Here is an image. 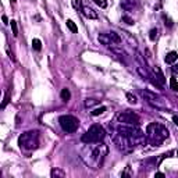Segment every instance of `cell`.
<instances>
[{
  "mask_svg": "<svg viewBox=\"0 0 178 178\" xmlns=\"http://www.w3.org/2000/svg\"><path fill=\"white\" fill-rule=\"evenodd\" d=\"M89 145V148H86L82 150V159H84V161L88 166H90L92 168H99L103 163L104 157L107 156V152H109V149L104 144H100L96 145V146H92L93 144H86Z\"/></svg>",
  "mask_w": 178,
  "mask_h": 178,
  "instance_id": "obj_1",
  "label": "cell"
},
{
  "mask_svg": "<svg viewBox=\"0 0 178 178\" xmlns=\"http://www.w3.org/2000/svg\"><path fill=\"white\" fill-rule=\"evenodd\" d=\"M146 138L152 146H160L168 138V129L163 124L152 123L146 128Z\"/></svg>",
  "mask_w": 178,
  "mask_h": 178,
  "instance_id": "obj_2",
  "label": "cell"
},
{
  "mask_svg": "<svg viewBox=\"0 0 178 178\" xmlns=\"http://www.w3.org/2000/svg\"><path fill=\"white\" fill-rule=\"evenodd\" d=\"M18 145L24 150H34L39 146V134L38 131H27L18 138Z\"/></svg>",
  "mask_w": 178,
  "mask_h": 178,
  "instance_id": "obj_3",
  "label": "cell"
},
{
  "mask_svg": "<svg viewBox=\"0 0 178 178\" xmlns=\"http://www.w3.org/2000/svg\"><path fill=\"white\" fill-rule=\"evenodd\" d=\"M106 136V131L102 125L99 124H93L86 132L82 135L81 141L84 144H99L100 141H103V138Z\"/></svg>",
  "mask_w": 178,
  "mask_h": 178,
  "instance_id": "obj_4",
  "label": "cell"
},
{
  "mask_svg": "<svg viewBox=\"0 0 178 178\" xmlns=\"http://www.w3.org/2000/svg\"><path fill=\"white\" fill-rule=\"evenodd\" d=\"M117 132L123 136H127V138H132L135 141L141 142L144 139V132L139 128L134 127V125H128V124H120L117 127Z\"/></svg>",
  "mask_w": 178,
  "mask_h": 178,
  "instance_id": "obj_5",
  "label": "cell"
},
{
  "mask_svg": "<svg viewBox=\"0 0 178 178\" xmlns=\"http://www.w3.org/2000/svg\"><path fill=\"white\" fill-rule=\"evenodd\" d=\"M141 95L149 104H152L156 109H166L167 104H166V99L160 95L154 93V92H150V90H141Z\"/></svg>",
  "mask_w": 178,
  "mask_h": 178,
  "instance_id": "obj_6",
  "label": "cell"
},
{
  "mask_svg": "<svg viewBox=\"0 0 178 178\" xmlns=\"http://www.w3.org/2000/svg\"><path fill=\"white\" fill-rule=\"evenodd\" d=\"M59 123H60V127L65 132H75L79 127L78 118H75L74 116H61L59 118Z\"/></svg>",
  "mask_w": 178,
  "mask_h": 178,
  "instance_id": "obj_7",
  "label": "cell"
},
{
  "mask_svg": "<svg viewBox=\"0 0 178 178\" xmlns=\"http://www.w3.org/2000/svg\"><path fill=\"white\" fill-rule=\"evenodd\" d=\"M117 121L121 124H128V125H136L139 123V117L134 111L125 110V111H120L117 114Z\"/></svg>",
  "mask_w": 178,
  "mask_h": 178,
  "instance_id": "obj_8",
  "label": "cell"
},
{
  "mask_svg": "<svg viewBox=\"0 0 178 178\" xmlns=\"http://www.w3.org/2000/svg\"><path fill=\"white\" fill-rule=\"evenodd\" d=\"M82 14L86 17V18H89V20H96L98 18V13L92 9V7H89V6H82Z\"/></svg>",
  "mask_w": 178,
  "mask_h": 178,
  "instance_id": "obj_9",
  "label": "cell"
},
{
  "mask_svg": "<svg viewBox=\"0 0 178 178\" xmlns=\"http://www.w3.org/2000/svg\"><path fill=\"white\" fill-rule=\"evenodd\" d=\"M153 72H154V75H156V81H157L159 84H160V85L166 84L164 75H163V72H161V70H160V67H159V65H154V67H153Z\"/></svg>",
  "mask_w": 178,
  "mask_h": 178,
  "instance_id": "obj_10",
  "label": "cell"
},
{
  "mask_svg": "<svg viewBox=\"0 0 178 178\" xmlns=\"http://www.w3.org/2000/svg\"><path fill=\"white\" fill-rule=\"evenodd\" d=\"M136 71H138V74L142 77L144 79H150L152 78V75L150 72L148 71V67H144V65H138L136 67Z\"/></svg>",
  "mask_w": 178,
  "mask_h": 178,
  "instance_id": "obj_11",
  "label": "cell"
},
{
  "mask_svg": "<svg viewBox=\"0 0 178 178\" xmlns=\"http://www.w3.org/2000/svg\"><path fill=\"white\" fill-rule=\"evenodd\" d=\"M135 4H136L135 0H121V7L125 11H131L135 7Z\"/></svg>",
  "mask_w": 178,
  "mask_h": 178,
  "instance_id": "obj_12",
  "label": "cell"
},
{
  "mask_svg": "<svg viewBox=\"0 0 178 178\" xmlns=\"http://www.w3.org/2000/svg\"><path fill=\"white\" fill-rule=\"evenodd\" d=\"M178 59V55L177 52H170V53H167V56H166V59H164V61L167 63V64H173V63H175Z\"/></svg>",
  "mask_w": 178,
  "mask_h": 178,
  "instance_id": "obj_13",
  "label": "cell"
},
{
  "mask_svg": "<svg viewBox=\"0 0 178 178\" xmlns=\"http://www.w3.org/2000/svg\"><path fill=\"white\" fill-rule=\"evenodd\" d=\"M98 39H99V42H100L102 44H104V46L113 44V43H111V39H110L109 34H100L99 36H98Z\"/></svg>",
  "mask_w": 178,
  "mask_h": 178,
  "instance_id": "obj_14",
  "label": "cell"
},
{
  "mask_svg": "<svg viewBox=\"0 0 178 178\" xmlns=\"http://www.w3.org/2000/svg\"><path fill=\"white\" fill-rule=\"evenodd\" d=\"M109 36H110V39H111V43L114 44H120L121 43V36H120L117 32H109Z\"/></svg>",
  "mask_w": 178,
  "mask_h": 178,
  "instance_id": "obj_15",
  "label": "cell"
},
{
  "mask_svg": "<svg viewBox=\"0 0 178 178\" xmlns=\"http://www.w3.org/2000/svg\"><path fill=\"white\" fill-rule=\"evenodd\" d=\"M50 175H52V178H63L65 174H64V171L60 170V168H53L52 173H50Z\"/></svg>",
  "mask_w": 178,
  "mask_h": 178,
  "instance_id": "obj_16",
  "label": "cell"
},
{
  "mask_svg": "<svg viewBox=\"0 0 178 178\" xmlns=\"http://www.w3.org/2000/svg\"><path fill=\"white\" fill-rule=\"evenodd\" d=\"M60 96H61V99L64 100V102H68V100L71 99V92H70V89H67V88L61 89V93H60Z\"/></svg>",
  "mask_w": 178,
  "mask_h": 178,
  "instance_id": "obj_17",
  "label": "cell"
},
{
  "mask_svg": "<svg viewBox=\"0 0 178 178\" xmlns=\"http://www.w3.org/2000/svg\"><path fill=\"white\" fill-rule=\"evenodd\" d=\"M67 27H68V29L71 31V32H74V34L78 32V27L75 25V22L72 20H67Z\"/></svg>",
  "mask_w": 178,
  "mask_h": 178,
  "instance_id": "obj_18",
  "label": "cell"
},
{
  "mask_svg": "<svg viewBox=\"0 0 178 178\" xmlns=\"http://www.w3.org/2000/svg\"><path fill=\"white\" fill-rule=\"evenodd\" d=\"M170 88L173 89V90H175V92L178 90V81L175 77H171L170 78Z\"/></svg>",
  "mask_w": 178,
  "mask_h": 178,
  "instance_id": "obj_19",
  "label": "cell"
},
{
  "mask_svg": "<svg viewBox=\"0 0 178 178\" xmlns=\"http://www.w3.org/2000/svg\"><path fill=\"white\" fill-rule=\"evenodd\" d=\"M104 111H106V107H104V106H102V107L95 109L93 111H90V113H92V116H100V114H103Z\"/></svg>",
  "mask_w": 178,
  "mask_h": 178,
  "instance_id": "obj_20",
  "label": "cell"
},
{
  "mask_svg": "<svg viewBox=\"0 0 178 178\" xmlns=\"http://www.w3.org/2000/svg\"><path fill=\"white\" fill-rule=\"evenodd\" d=\"M32 47H34L35 50H40L42 49V42H40L39 39H34L32 40Z\"/></svg>",
  "mask_w": 178,
  "mask_h": 178,
  "instance_id": "obj_21",
  "label": "cell"
},
{
  "mask_svg": "<svg viewBox=\"0 0 178 178\" xmlns=\"http://www.w3.org/2000/svg\"><path fill=\"white\" fill-rule=\"evenodd\" d=\"M10 24H11V29H13V35H14V36H17V35H18V28H17V21L11 20V21H10Z\"/></svg>",
  "mask_w": 178,
  "mask_h": 178,
  "instance_id": "obj_22",
  "label": "cell"
},
{
  "mask_svg": "<svg viewBox=\"0 0 178 178\" xmlns=\"http://www.w3.org/2000/svg\"><path fill=\"white\" fill-rule=\"evenodd\" d=\"M135 57H136V60H138L139 63H141V65H144V67H148V64H146V61H145V59L142 57V55H141L139 52H136V56H135Z\"/></svg>",
  "mask_w": 178,
  "mask_h": 178,
  "instance_id": "obj_23",
  "label": "cell"
},
{
  "mask_svg": "<svg viewBox=\"0 0 178 178\" xmlns=\"http://www.w3.org/2000/svg\"><path fill=\"white\" fill-rule=\"evenodd\" d=\"M157 34H159L157 28H153V29L150 31V34H149V39H150V40H156V38H157Z\"/></svg>",
  "mask_w": 178,
  "mask_h": 178,
  "instance_id": "obj_24",
  "label": "cell"
},
{
  "mask_svg": "<svg viewBox=\"0 0 178 178\" xmlns=\"http://www.w3.org/2000/svg\"><path fill=\"white\" fill-rule=\"evenodd\" d=\"M96 103H98V100H95V99H86V100H85V107H92V106H95Z\"/></svg>",
  "mask_w": 178,
  "mask_h": 178,
  "instance_id": "obj_25",
  "label": "cell"
},
{
  "mask_svg": "<svg viewBox=\"0 0 178 178\" xmlns=\"http://www.w3.org/2000/svg\"><path fill=\"white\" fill-rule=\"evenodd\" d=\"M123 22H125L127 25H134V20L128 15H123Z\"/></svg>",
  "mask_w": 178,
  "mask_h": 178,
  "instance_id": "obj_26",
  "label": "cell"
},
{
  "mask_svg": "<svg viewBox=\"0 0 178 178\" xmlns=\"http://www.w3.org/2000/svg\"><path fill=\"white\" fill-rule=\"evenodd\" d=\"M127 99H128V102H129L131 104H135V103H136V98H135L132 93H129V92L127 93Z\"/></svg>",
  "mask_w": 178,
  "mask_h": 178,
  "instance_id": "obj_27",
  "label": "cell"
},
{
  "mask_svg": "<svg viewBox=\"0 0 178 178\" xmlns=\"http://www.w3.org/2000/svg\"><path fill=\"white\" fill-rule=\"evenodd\" d=\"M95 3H96V4L99 6L100 9H104V7H106V6H107V1H106V0H93Z\"/></svg>",
  "mask_w": 178,
  "mask_h": 178,
  "instance_id": "obj_28",
  "label": "cell"
},
{
  "mask_svg": "<svg viewBox=\"0 0 178 178\" xmlns=\"http://www.w3.org/2000/svg\"><path fill=\"white\" fill-rule=\"evenodd\" d=\"M123 34L125 35L127 38H128V40H129V42H131V44H132V46H136V40H135V39H132V36L129 35V32H123Z\"/></svg>",
  "mask_w": 178,
  "mask_h": 178,
  "instance_id": "obj_29",
  "label": "cell"
},
{
  "mask_svg": "<svg viewBox=\"0 0 178 178\" xmlns=\"http://www.w3.org/2000/svg\"><path fill=\"white\" fill-rule=\"evenodd\" d=\"M72 4H74L75 9H79V7H81V0H74V3H72Z\"/></svg>",
  "mask_w": 178,
  "mask_h": 178,
  "instance_id": "obj_30",
  "label": "cell"
},
{
  "mask_svg": "<svg viewBox=\"0 0 178 178\" xmlns=\"http://www.w3.org/2000/svg\"><path fill=\"white\" fill-rule=\"evenodd\" d=\"M173 121H174V124H175V125H178V116H174Z\"/></svg>",
  "mask_w": 178,
  "mask_h": 178,
  "instance_id": "obj_31",
  "label": "cell"
},
{
  "mask_svg": "<svg viewBox=\"0 0 178 178\" xmlns=\"http://www.w3.org/2000/svg\"><path fill=\"white\" fill-rule=\"evenodd\" d=\"M3 22H4V24H9V20H7L6 15H3Z\"/></svg>",
  "mask_w": 178,
  "mask_h": 178,
  "instance_id": "obj_32",
  "label": "cell"
},
{
  "mask_svg": "<svg viewBox=\"0 0 178 178\" xmlns=\"http://www.w3.org/2000/svg\"><path fill=\"white\" fill-rule=\"evenodd\" d=\"M156 177H161V178H163L164 174H163V173H156Z\"/></svg>",
  "mask_w": 178,
  "mask_h": 178,
  "instance_id": "obj_33",
  "label": "cell"
},
{
  "mask_svg": "<svg viewBox=\"0 0 178 178\" xmlns=\"http://www.w3.org/2000/svg\"><path fill=\"white\" fill-rule=\"evenodd\" d=\"M10 1H11V3H14V1H17V0H10Z\"/></svg>",
  "mask_w": 178,
  "mask_h": 178,
  "instance_id": "obj_34",
  "label": "cell"
},
{
  "mask_svg": "<svg viewBox=\"0 0 178 178\" xmlns=\"http://www.w3.org/2000/svg\"><path fill=\"white\" fill-rule=\"evenodd\" d=\"M177 154H178V150H177Z\"/></svg>",
  "mask_w": 178,
  "mask_h": 178,
  "instance_id": "obj_35",
  "label": "cell"
}]
</instances>
